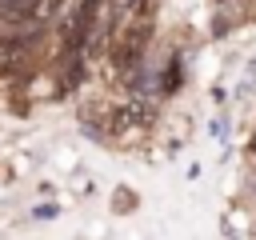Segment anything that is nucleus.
Returning a JSON list of instances; mask_svg holds the SVG:
<instances>
[{
    "instance_id": "obj_1",
    "label": "nucleus",
    "mask_w": 256,
    "mask_h": 240,
    "mask_svg": "<svg viewBox=\"0 0 256 240\" xmlns=\"http://www.w3.org/2000/svg\"><path fill=\"white\" fill-rule=\"evenodd\" d=\"M100 16H104V0H80L72 8V16L60 24V56L64 60H76L84 52V44L92 40Z\"/></svg>"
},
{
    "instance_id": "obj_2",
    "label": "nucleus",
    "mask_w": 256,
    "mask_h": 240,
    "mask_svg": "<svg viewBox=\"0 0 256 240\" xmlns=\"http://www.w3.org/2000/svg\"><path fill=\"white\" fill-rule=\"evenodd\" d=\"M148 32H152V24H148V16L140 12V16H132V20L112 36V68H116L120 76H128V72L140 64L144 44H148Z\"/></svg>"
},
{
    "instance_id": "obj_3",
    "label": "nucleus",
    "mask_w": 256,
    "mask_h": 240,
    "mask_svg": "<svg viewBox=\"0 0 256 240\" xmlns=\"http://www.w3.org/2000/svg\"><path fill=\"white\" fill-rule=\"evenodd\" d=\"M64 8V0H4V20L12 28H36L44 20H52Z\"/></svg>"
},
{
    "instance_id": "obj_4",
    "label": "nucleus",
    "mask_w": 256,
    "mask_h": 240,
    "mask_svg": "<svg viewBox=\"0 0 256 240\" xmlns=\"http://www.w3.org/2000/svg\"><path fill=\"white\" fill-rule=\"evenodd\" d=\"M144 12V0H108L104 4V32L108 36H116L132 16H140Z\"/></svg>"
},
{
    "instance_id": "obj_5",
    "label": "nucleus",
    "mask_w": 256,
    "mask_h": 240,
    "mask_svg": "<svg viewBox=\"0 0 256 240\" xmlns=\"http://www.w3.org/2000/svg\"><path fill=\"white\" fill-rule=\"evenodd\" d=\"M144 124H148V108H144V104H120V108H112V116H108V128H112V132L144 128Z\"/></svg>"
},
{
    "instance_id": "obj_6",
    "label": "nucleus",
    "mask_w": 256,
    "mask_h": 240,
    "mask_svg": "<svg viewBox=\"0 0 256 240\" xmlns=\"http://www.w3.org/2000/svg\"><path fill=\"white\" fill-rule=\"evenodd\" d=\"M28 48H32V36H12V40H0V68L20 64Z\"/></svg>"
}]
</instances>
